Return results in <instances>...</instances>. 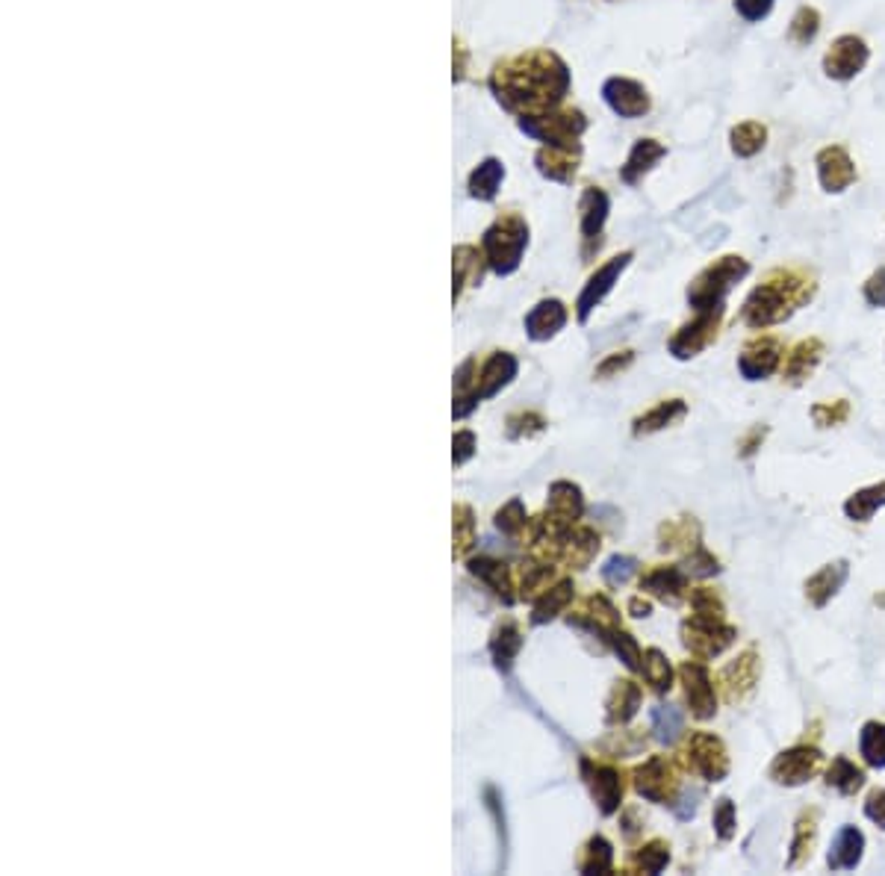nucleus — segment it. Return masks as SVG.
I'll return each mask as SVG.
<instances>
[{
  "label": "nucleus",
  "mask_w": 885,
  "mask_h": 876,
  "mask_svg": "<svg viewBox=\"0 0 885 876\" xmlns=\"http://www.w3.org/2000/svg\"><path fill=\"white\" fill-rule=\"evenodd\" d=\"M564 322H567V307L561 305V301H541L532 313H529V319H525V331H529V336L534 343H543L549 340V336H555L558 331L564 328Z\"/></svg>",
  "instance_id": "25"
},
{
  "label": "nucleus",
  "mask_w": 885,
  "mask_h": 876,
  "mask_svg": "<svg viewBox=\"0 0 885 876\" xmlns=\"http://www.w3.org/2000/svg\"><path fill=\"white\" fill-rule=\"evenodd\" d=\"M735 626L726 623V617L691 614L682 623V646L697 658H717L735 644Z\"/></svg>",
  "instance_id": "1"
},
{
  "label": "nucleus",
  "mask_w": 885,
  "mask_h": 876,
  "mask_svg": "<svg viewBox=\"0 0 885 876\" xmlns=\"http://www.w3.org/2000/svg\"><path fill=\"white\" fill-rule=\"evenodd\" d=\"M520 649H523V632H520L517 623L502 620L496 628H493L490 655H493V664H496V670L508 673L513 667V658L520 655Z\"/></svg>",
  "instance_id": "24"
},
{
  "label": "nucleus",
  "mask_w": 885,
  "mask_h": 876,
  "mask_svg": "<svg viewBox=\"0 0 885 876\" xmlns=\"http://www.w3.org/2000/svg\"><path fill=\"white\" fill-rule=\"evenodd\" d=\"M455 555H466L475 543V516L469 504H455Z\"/></svg>",
  "instance_id": "39"
},
{
  "label": "nucleus",
  "mask_w": 885,
  "mask_h": 876,
  "mask_svg": "<svg viewBox=\"0 0 885 876\" xmlns=\"http://www.w3.org/2000/svg\"><path fill=\"white\" fill-rule=\"evenodd\" d=\"M717 322H720V307H711L709 313H702L697 322L685 325L673 340H670V352L679 361H688V357H697L705 345H709L717 336Z\"/></svg>",
  "instance_id": "12"
},
{
  "label": "nucleus",
  "mask_w": 885,
  "mask_h": 876,
  "mask_svg": "<svg viewBox=\"0 0 885 876\" xmlns=\"http://www.w3.org/2000/svg\"><path fill=\"white\" fill-rule=\"evenodd\" d=\"M697 800H700V791H682L679 794V803H673V812L679 821H691L693 815H697Z\"/></svg>",
  "instance_id": "53"
},
{
  "label": "nucleus",
  "mask_w": 885,
  "mask_h": 876,
  "mask_svg": "<svg viewBox=\"0 0 885 876\" xmlns=\"http://www.w3.org/2000/svg\"><path fill=\"white\" fill-rule=\"evenodd\" d=\"M576 597V584L570 579H561L541 593L532 605V626H543L549 620H555L558 614H564L570 608V602Z\"/></svg>",
  "instance_id": "20"
},
{
  "label": "nucleus",
  "mask_w": 885,
  "mask_h": 876,
  "mask_svg": "<svg viewBox=\"0 0 885 876\" xmlns=\"http://www.w3.org/2000/svg\"><path fill=\"white\" fill-rule=\"evenodd\" d=\"M641 590L649 593V597L661 599V602L676 605V602L685 599L688 572H685V567H673V564L653 567V570H646L644 576H641Z\"/></svg>",
  "instance_id": "13"
},
{
  "label": "nucleus",
  "mask_w": 885,
  "mask_h": 876,
  "mask_svg": "<svg viewBox=\"0 0 885 876\" xmlns=\"http://www.w3.org/2000/svg\"><path fill=\"white\" fill-rule=\"evenodd\" d=\"M555 576V567L549 560H541V564H529L523 567L520 572V597H532V593H543L549 588V581Z\"/></svg>",
  "instance_id": "40"
},
{
  "label": "nucleus",
  "mask_w": 885,
  "mask_h": 876,
  "mask_svg": "<svg viewBox=\"0 0 885 876\" xmlns=\"http://www.w3.org/2000/svg\"><path fill=\"white\" fill-rule=\"evenodd\" d=\"M629 614L641 617V620H644V617L653 614V605H649L646 599H641V597H635V599H629Z\"/></svg>",
  "instance_id": "55"
},
{
  "label": "nucleus",
  "mask_w": 885,
  "mask_h": 876,
  "mask_svg": "<svg viewBox=\"0 0 885 876\" xmlns=\"http://www.w3.org/2000/svg\"><path fill=\"white\" fill-rule=\"evenodd\" d=\"M635 791L649 803H676L679 796V770L667 756L646 758L641 768L632 773Z\"/></svg>",
  "instance_id": "4"
},
{
  "label": "nucleus",
  "mask_w": 885,
  "mask_h": 876,
  "mask_svg": "<svg viewBox=\"0 0 885 876\" xmlns=\"http://www.w3.org/2000/svg\"><path fill=\"white\" fill-rule=\"evenodd\" d=\"M581 779H585L590 796L597 800L599 812L605 817H611V815L620 812L626 785H623V773L617 768H614V765H599V761H590V758H581Z\"/></svg>",
  "instance_id": "5"
},
{
  "label": "nucleus",
  "mask_w": 885,
  "mask_h": 876,
  "mask_svg": "<svg viewBox=\"0 0 885 876\" xmlns=\"http://www.w3.org/2000/svg\"><path fill=\"white\" fill-rule=\"evenodd\" d=\"M847 576H850L847 560H835V564L821 567L809 581H805V599H809L814 608H824V605L844 588Z\"/></svg>",
  "instance_id": "18"
},
{
  "label": "nucleus",
  "mask_w": 885,
  "mask_h": 876,
  "mask_svg": "<svg viewBox=\"0 0 885 876\" xmlns=\"http://www.w3.org/2000/svg\"><path fill=\"white\" fill-rule=\"evenodd\" d=\"M747 272V266L738 260V257H726V260L717 266V268H709L697 284L691 287V305L693 307H700V310H711L717 307V301H720V296L726 289H730V284L735 278H741Z\"/></svg>",
  "instance_id": "9"
},
{
  "label": "nucleus",
  "mask_w": 885,
  "mask_h": 876,
  "mask_svg": "<svg viewBox=\"0 0 885 876\" xmlns=\"http://www.w3.org/2000/svg\"><path fill=\"white\" fill-rule=\"evenodd\" d=\"M685 768L705 782H723L730 777V752L711 732H693L685 747Z\"/></svg>",
  "instance_id": "3"
},
{
  "label": "nucleus",
  "mask_w": 885,
  "mask_h": 876,
  "mask_svg": "<svg viewBox=\"0 0 885 876\" xmlns=\"http://www.w3.org/2000/svg\"><path fill=\"white\" fill-rule=\"evenodd\" d=\"M882 504H885V481L853 493V496L844 502V513L850 516V520H856V523H868L871 516L882 508Z\"/></svg>",
  "instance_id": "30"
},
{
  "label": "nucleus",
  "mask_w": 885,
  "mask_h": 876,
  "mask_svg": "<svg viewBox=\"0 0 885 876\" xmlns=\"http://www.w3.org/2000/svg\"><path fill=\"white\" fill-rule=\"evenodd\" d=\"M532 525V520L525 516V508L520 499H511L508 504H502L496 511V529L508 537H520L525 529Z\"/></svg>",
  "instance_id": "38"
},
{
  "label": "nucleus",
  "mask_w": 885,
  "mask_h": 876,
  "mask_svg": "<svg viewBox=\"0 0 885 876\" xmlns=\"http://www.w3.org/2000/svg\"><path fill=\"white\" fill-rule=\"evenodd\" d=\"M738 369L747 381H765L779 369V345L773 340H756L744 348Z\"/></svg>",
  "instance_id": "17"
},
{
  "label": "nucleus",
  "mask_w": 885,
  "mask_h": 876,
  "mask_svg": "<svg viewBox=\"0 0 885 876\" xmlns=\"http://www.w3.org/2000/svg\"><path fill=\"white\" fill-rule=\"evenodd\" d=\"M824 765V756L817 747L809 744H797L786 752H779L770 765V779L777 785H786V788H794V785H803L809 782L817 770Z\"/></svg>",
  "instance_id": "6"
},
{
  "label": "nucleus",
  "mask_w": 885,
  "mask_h": 876,
  "mask_svg": "<svg viewBox=\"0 0 885 876\" xmlns=\"http://www.w3.org/2000/svg\"><path fill=\"white\" fill-rule=\"evenodd\" d=\"M711 824H714V833L720 841H732L735 838L738 817H735V803L730 800V796H720V800L714 803Z\"/></svg>",
  "instance_id": "42"
},
{
  "label": "nucleus",
  "mask_w": 885,
  "mask_h": 876,
  "mask_svg": "<svg viewBox=\"0 0 885 876\" xmlns=\"http://www.w3.org/2000/svg\"><path fill=\"white\" fill-rule=\"evenodd\" d=\"M641 673H644V679L646 684L653 688L655 693H667L670 688H673V667H670V661L667 655L661 653V649H646L644 653V664H641Z\"/></svg>",
  "instance_id": "31"
},
{
  "label": "nucleus",
  "mask_w": 885,
  "mask_h": 876,
  "mask_svg": "<svg viewBox=\"0 0 885 876\" xmlns=\"http://www.w3.org/2000/svg\"><path fill=\"white\" fill-rule=\"evenodd\" d=\"M859 752L871 768H885V723L871 721L859 732Z\"/></svg>",
  "instance_id": "34"
},
{
  "label": "nucleus",
  "mask_w": 885,
  "mask_h": 876,
  "mask_svg": "<svg viewBox=\"0 0 885 876\" xmlns=\"http://www.w3.org/2000/svg\"><path fill=\"white\" fill-rule=\"evenodd\" d=\"M644 693L632 679H620L614 682V688L608 693V702H605V723L608 726H623L629 723L632 717L641 709Z\"/></svg>",
  "instance_id": "19"
},
{
  "label": "nucleus",
  "mask_w": 885,
  "mask_h": 876,
  "mask_svg": "<svg viewBox=\"0 0 885 876\" xmlns=\"http://www.w3.org/2000/svg\"><path fill=\"white\" fill-rule=\"evenodd\" d=\"M826 785L835 788L838 794L853 796L856 791H861V785H865V770L856 768L850 758L838 756V758H833V765L826 770Z\"/></svg>",
  "instance_id": "29"
},
{
  "label": "nucleus",
  "mask_w": 885,
  "mask_h": 876,
  "mask_svg": "<svg viewBox=\"0 0 885 876\" xmlns=\"http://www.w3.org/2000/svg\"><path fill=\"white\" fill-rule=\"evenodd\" d=\"M679 679L685 684V700L697 721H711L717 714V691L702 661H685L679 667Z\"/></svg>",
  "instance_id": "8"
},
{
  "label": "nucleus",
  "mask_w": 885,
  "mask_h": 876,
  "mask_svg": "<svg viewBox=\"0 0 885 876\" xmlns=\"http://www.w3.org/2000/svg\"><path fill=\"white\" fill-rule=\"evenodd\" d=\"M865 815H868V821H873L880 829H885V788H877V791L868 794Z\"/></svg>",
  "instance_id": "52"
},
{
  "label": "nucleus",
  "mask_w": 885,
  "mask_h": 876,
  "mask_svg": "<svg viewBox=\"0 0 885 876\" xmlns=\"http://www.w3.org/2000/svg\"><path fill=\"white\" fill-rule=\"evenodd\" d=\"M861 852H865V835H861L856 826H842L838 835L833 838L826 864L833 871H853L861 862Z\"/></svg>",
  "instance_id": "23"
},
{
  "label": "nucleus",
  "mask_w": 885,
  "mask_h": 876,
  "mask_svg": "<svg viewBox=\"0 0 885 876\" xmlns=\"http://www.w3.org/2000/svg\"><path fill=\"white\" fill-rule=\"evenodd\" d=\"M865 296H868L871 305L885 307V268L871 278V284H868V289H865Z\"/></svg>",
  "instance_id": "54"
},
{
  "label": "nucleus",
  "mask_w": 885,
  "mask_h": 876,
  "mask_svg": "<svg viewBox=\"0 0 885 876\" xmlns=\"http://www.w3.org/2000/svg\"><path fill=\"white\" fill-rule=\"evenodd\" d=\"M821 354H824V345L817 340H805L800 345H794L791 354L786 357V369H782V375H786L788 384L800 387L803 381L814 372V366L821 363Z\"/></svg>",
  "instance_id": "26"
},
{
  "label": "nucleus",
  "mask_w": 885,
  "mask_h": 876,
  "mask_svg": "<svg viewBox=\"0 0 885 876\" xmlns=\"http://www.w3.org/2000/svg\"><path fill=\"white\" fill-rule=\"evenodd\" d=\"M605 644H608L614 653H617V658L626 664V670H641L644 664V653H641V646H637V640L629 635V632H623V628H611L608 635H605Z\"/></svg>",
  "instance_id": "37"
},
{
  "label": "nucleus",
  "mask_w": 885,
  "mask_h": 876,
  "mask_svg": "<svg viewBox=\"0 0 885 876\" xmlns=\"http://www.w3.org/2000/svg\"><path fill=\"white\" fill-rule=\"evenodd\" d=\"M529 240V231L520 219H499L485 233V254L499 275H508L520 266V257Z\"/></svg>",
  "instance_id": "2"
},
{
  "label": "nucleus",
  "mask_w": 885,
  "mask_h": 876,
  "mask_svg": "<svg viewBox=\"0 0 885 876\" xmlns=\"http://www.w3.org/2000/svg\"><path fill=\"white\" fill-rule=\"evenodd\" d=\"M817 838V826H814V815H803L797 826H794V841H791V856H788V868H800V864L812 856Z\"/></svg>",
  "instance_id": "35"
},
{
  "label": "nucleus",
  "mask_w": 885,
  "mask_h": 876,
  "mask_svg": "<svg viewBox=\"0 0 885 876\" xmlns=\"http://www.w3.org/2000/svg\"><path fill=\"white\" fill-rule=\"evenodd\" d=\"M475 260H481V257H478L475 249H469V245H464V249L455 251V298L461 296V289L466 284V275L475 272V266H478Z\"/></svg>",
  "instance_id": "47"
},
{
  "label": "nucleus",
  "mask_w": 885,
  "mask_h": 876,
  "mask_svg": "<svg viewBox=\"0 0 885 876\" xmlns=\"http://www.w3.org/2000/svg\"><path fill=\"white\" fill-rule=\"evenodd\" d=\"M588 210H585V233L588 237H593V233L599 231V224L605 219V198L597 193V195H588Z\"/></svg>",
  "instance_id": "51"
},
{
  "label": "nucleus",
  "mask_w": 885,
  "mask_h": 876,
  "mask_svg": "<svg viewBox=\"0 0 885 876\" xmlns=\"http://www.w3.org/2000/svg\"><path fill=\"white\" fill-rule=\"evenodd\" d=\"M513 375H517V361H513V354L493 352L487 361L475 369V381H473V390H469V401L478 408L481 399L496 396L502 387H508L513 381Z\"/></svg>",
  "instance_id": "10"
},
{
  "label": "nucleus",
  "mask_w": 885,
  "mask_h": 876,
  "mask_svg": "<svg viewBox=\"0 0 885 876\" xmlns=\"http://www.w3.org/2000/svg\"><path fill=\"white\" fill-rule=\"evenodd\" d=\"M691 608H693V614L726 617V608H723L720 597H717V593L709 590V588H697V590L691 593Z\"/></svg>",
  "instance_id": "48"
},
{
  "label": "nucleus",
  "mask_w": 885,
  "mask_h": 876,
  "mask_svg": "<svg viewBox=\"0 0 885 876\" xmlns=\"http://www.w3.org/2000/svg\"><path fill=\"white\" fill-rule=\"evenodd\" d=\"M658 546L664 549H682L685 546L688 552L691 549H697L700 546V525L693 523V520H673V523H664L661 525V532H658Z\"/></svg>",
  "instance_id": "32"
},
{
  "label": "nucleus",
  "mask_w": 885,
  "mask_h": 876,
  "mask_svg": "<svg viewBox=\"0 0 885 876\" xmlns=\"http://www.w3.org/2000/svg\"><path fill=\"white\" fill-rule=\"evenodd\" d=\"M761 437H765V429H756L753 434L747 437V440H744V452H741L744 457L756 452V446H758V440H761Z\"/></svg>",
  "instance_id": "56"
},
{
  "label": "nucleus",
  "mask_w": 885,
  "mask_h": 876,
  "mask_svg": "<svg viewBox=\"0 0 885 876\" xmlns=\"http://www.w3.org/2000/svg\"><path fill=\"white\" fill-rule=\"evenodd\" d=\"M688 413V404L682 401V399H670V401H661L655 404L653 410H646L644 417H637L632 422V434L635 437H644V434H655L661 429H667V425H673L679 422L682 417Z\"/></svg>",
  "instance_id": "27"
},
{
  "label": "nucleus",
  "mask_w": 885,
  "mask_h": 876,
  "mask_svg": "<svg viewBox=\"0 0 885 876\" xmlns=\"http://www.w3.org/2000/svg\"><path fill=\"white\" fill-rule=\"evenodd\" d=\"M637 572V560L629 555H611L602 567V579L608 588H623L626 581Z\"/></svg>",
  "instance_id": "41"
},
{
  "label": "nucleus",
  "mask_w": 885,
  "mask_h": 876,
  "mask_svg": "<svg viewBox=\"0 0 885 876\" xmlns=\"http://www.w3.org/2000/svg\"><path fill=\"white\" fill-rule=\"evenodd\" d=\"M720 691L730 702H741L753 693L756 682H758V658L753 649H747L735 661H730L723 670H720Z\"/></svg>",
  "instance_id": "11"
},
{
  "label": "nucleus",
  "mask_w": 885,
  "mask_h": 876,
  "mask_svg": "<svg viewBox=\"0 0 885 876\" xmlns=\"http://www.w3.org/2000/svg\"><path fill=\"white\" fill-rule=\"evenodd\" d=\"M632 260V254H620V257H614V260H608L597 275H593L588 280V287L581 289V296H579V319L585 322L590 316V310L599 305V301L608 296L611 287H614V280H617V275L626 268V263Z\"/></svg>",
  "instance_id": "16"
},
{
  "label": "nucleus",
  "mask_w": 885,
  "mask_h": 876,
  "mask_svg": "<svg viewBox=\"0 0 885 876\" xmlns=\"http://www.w3.org/2000/svg\"><path fill=\"white\" fill-rule=\"evenodd\" d=\"M499 177H502V168L496 163H485L478 168V172L473 174V195L475 198H493V193H496V186H499Z\"/></svg>",
  "instance_id": "46"
},
{
  "label": "nucleus",
  "mask_w": 885,
  "mask_h": 876,
  "mask_svg": "<svg viewBox=\"0 0 885 876\" xmlns=\"http://www.w3.org/2000/svg\"><path fill=\"white\" fill-rule=\"evenodd\" d=\"M567 623L579 626V628H588V632L599 635L605 640V635H608L611 628L620 626V611L614 608V605L605 599L602 593H593V597H588L585 602H581V608L576 614L567 617Z\"/></svg>",
  "instance_id": "14"
},
{
  "label": "nucleus",
  "mask_w": 885,
  "mask_h": 876,
  "mask_svg": "<svg viewBox=\"0 0 885 876\" xmlns=\"http://www.w3.org/2000/svg\"><path fill=\"white\" fill-rule=\"evenodd\" d=\"M685 572H688V576H697V579H709V576H717V572H720V564H717V558L711 552H705L702 543H700L697 549H691V552H688Z\"/></svg>",
  "instance_id": "45"
},
{
  "label": "nucleus",
  "mask_w": 885,
  "mask_h": 876,
  "mask_svg": "<svg viewBox=\"0 0 885 876\" xmlns=\"http://www.w3.org/2000/svg\"><path fill=\"white\" fill-rule=\"evenodd\" d=\"M850 417V404L844 399L838 401H821L812 408V419L817 429H833V425H842Z\"/></svg>",
  "instance_id": "43"
},
{
  "label": "nucleus",
  "mask_w": 885,
  "mask_h": 876,
  "mask_svg": "<svg viewBox=\"0 0 885 876\" xmlns=\"http://www.w3.org/2000/svg\"><path fill=\"white\" fill-rule=\"evenodd\" d=\"M581 513H585V499H581L579 485H573V481H555V485L549 487L543 523L555 534H567Z\"/></svg>",
  "instance_id": "7"
},
{
  "label": "nucleus",
  "mask_w": 885,
  "mask_h": 876,
  "mask_svg": "<svg viewBox=\"0 0 885 876\" xmlns=\"http://www.w3.org/2000/svg\"><path fill=\"white\" fill-rule=\"evenodd\" d=\"M667 864H670V844L661 838L646 841V844L632 856V868L637 873H661Z\"/></svg>",
  "instance_id": "36"
},
{
  "label": "nucleus",
  "mask_w": 885,
  "mask_h": 876,
  "mask_svg": "<svg viewBox=\"0 0 885 876\" xmlns=\"http://www.w3.org/2000/svg\"><path fill=\"white\" fill-rule=\"evenodd\" d=\"M597 552H599V534L588 529V525H579V529L573 525L561 543V560L573 570H585L597 558Z\"/></svg>",
  "instance_id": "22"
},
{
  "label": "nucleus",
  "mask_w": 885,
  "mask_h": 876,
  "mask_svg": "<svg viewBox=\"0 0 885 876\" xmlns=\"http://www.w3.org/2000/svg\"><path fill=\"white\" fill-rule=\"evenodd\" d=\"M475 455V434L473 431H457L452 440V457L455 466H464L469 457Z\"/></svg>",
  "instance_id": "49"
},
{
  "label": "nucleus",
  "mask_w": 885,
  "mask_h": 876,
  "mask_svg": "<svg viewBox=\"0 0 885 876\" xmlns=\"http://www.w3.org/2000/svg\"><path fill=\"white\" fill-rule=\"evenodd\" d=\"M469 572H473L475 579H481L487 584V588L496 593V597L505 602V605H513L517 602V593H513V581H511V572H508V564H502V560L496 558H487V555H481V558H473L469 560Z\"/></svg>",
  "instance_id": "21"
},
{
  "label": "nucleus",
  "mask_w": 885,
  "mask_h": 876,
  "mask_svg": "<svg viewBox=\"0 0 885 876\" xmlns=\"http://www.w3.org/2000/svg\"><path fill=\"white\" fill-rule=\"evenodd\" d=\"M614 868V847L608 844V838L593 835L585 847H581L579 856V871L581 873H608Z\"/></svg>",
  "instance_id": "33"
},
{
  "label": "nucleus",
  "mask_w": 885,
  "mask_h": 876,
  "mask_svg": "<svg viewBox=\"0 0 885 876\" xmlns=\"http://www.w3.org/2000/svg\"><path fill=\"white\" fill-rule=\"evenodd\" d=\"M543 429H546V419L534 410L513 413V417H508V437H511V440H525V437L541 434Z\"/></svg>",
  "instance_id": "44"
},
{
  "label": "nucleus",
  "mask_w": 885,
  "mask_h": 876,
  "mask_svg": "<svg viewBox=\"0 0 885 876\" xmlns=\"http://www.w3.org/2000/svg\"><path fill=\"white\" fill-rule=\"evenodd\" d=\"M632 361H635V354H632V352H620V354H611L608 361H602V363L597 366V378H599V381H605V378H614L617 372H623V369H629V366H632Z\"/></svg>",
  "instance_id": "50"
},
{
  "label": "nucleus",
  "mask_w": 885,
  "mask_h": 876,
  "mask_svg": "<svg viewBox=\"0 0 885 876\" xmlns=\"http://www.w3.org/2000/svg\"><path fill=\"white\" fill-rule=\"evenodd\" d=\"M788 313H791L788 298L782 296L779 289L761 287L749 296L747 307H744V319H747V325H753V328H767L773 322H782Z\"/></svg>",
  "instance_id": "15"
},
{
  "label": "nucleus",
  "mask_w": 885,
  "mask_h": 876,
  "mask_svg": "<svg viewBox=\"0 0 885 876\" xmlns=\"http://www.w3.org/2000/svg\"><path fill=\"white\" fill-rule=\"evenodd\" d=\"M649 726H653V735L658 744L670 747L682 738V732H685V717H682L676 705H655V709L649 711Z\"/></svg>",
  "instance_id": "28"
}]
</instances>
